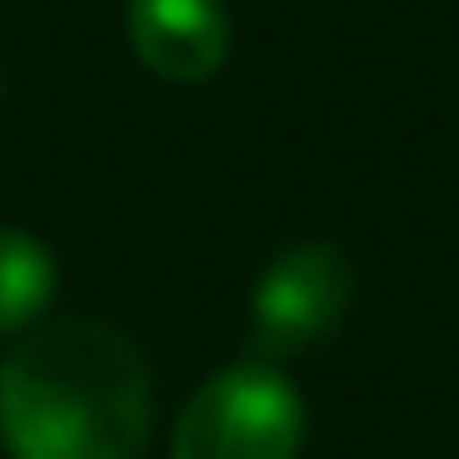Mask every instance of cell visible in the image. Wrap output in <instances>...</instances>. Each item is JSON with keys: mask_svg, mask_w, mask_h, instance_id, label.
<instances>
[{"mask_svg": "<svg viewBox=\"0 0 459 459\" xmlns=\"http://www.w3.org/2000/svg\"><path fill=\"white\" fill-rule=\"evenodd\" d=\"M346 308H351V265L330 244H292L255 281V298H249L255 351L265 357L303 351L325 341Z\"/></svg>", "mask_w": 459, "mask_h": 459, "instance_id": "3957f363", "label": "cell"}, {"mask_svg": "<svg viewBox=\"0 0 459 459\" xmlns=\"http://www.w3.org/2000/svg\"><path fill=\"white\" fill-rule=\"evenodd\" d=\"M146 432V362L108 325L39 330L0 368V437L17 459H135Z\"/></svg>", "mask_w": 459, "mask_h": 459, "instance_id": "6da1fadb", "label": "cell"}, {"mask_svg": "<svg viewBox=\"0 0 459 459\" xmlns=\"http://www.w3.org/2000/svg\"><path fill=\"white\" fill-rule=\"evenodd\" d=\"M125 33L141 65L162 82H205L227 60L221 0H130Z\"/></svg>", "mask_w": 459, "mask_h": 459, "instance_id": "277c9868", "label": "cell"}, {"mask_svg": "<svg viewBox=\"0 0 459 459\" xmlns=\"http://www.w3.org/2000/svg\"><path fill=\"white\" fill-rule=\"evenodd\" d=\"M303 400L271 362H238L200 384L173 432V459H298Z\"/></svg>", "mask_w": 459, "mask_h": 459, "instance_id": "7a4b0ae2", "label": "cell"}, {"mask_svg": "<svg viewBox=\"0 0 459 459\" xmlns=\"http://www.w3.org/2000/svg\"><path fill=\"white\" fill-rule=\"evenodd\" d=\"M55 298V260L39 238L0 227V335L28 330Z\"/></svg>", "mask_w": 459, "mask_h": 459, "instance_id": "5b68a950", "label": "cell"}]
</instances>
